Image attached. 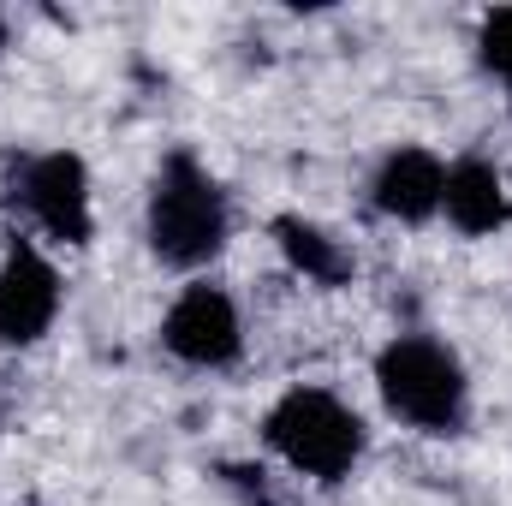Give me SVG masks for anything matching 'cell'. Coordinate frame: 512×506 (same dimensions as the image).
I'll list each match as a JSON object with an SVG mask.
<instances>
[{"instance_id": "1", "label": "cell", "mask_w": 512, "mask_h": 506, "mask_svg": "<svg viewBox=\"0 0 512 506\" xmlns=\"http://www.w3.org/2000/svg\"><path fill=\"white\" fill-rule=\"evenodd\" d=\"M227 239H233L227 185L209 173L203 155L167 149L155 179H149V197H143V245H149V256L161 268H173V274H197V268H209L227 251Z\"/></svg>"}, {"instance_id": "2", "label": "cell", "mask_w": 512, "mask_h": 506, "mask_svg": "<svg viewBox=\"0 0 512 506\" xmlns=\"http://www.w3.org/2000/svg\"><path fill=\"white\" fill-rule=\"evenodd\" d=\"M262 441H268V453H274L286 471H298V477H310V483H322V489L346 483V477L364 465V453H370L364 417H358L334 387H316V381L286 387V393L262 411Z\"/></svg>"}, {"instance_id": "3", "label": "cell", "mask_w": 512, "mask_h": 506, "mask_svg": "<svg viewBox=\"0 0 512 506\" xmlns=\"http://www.w3.org/2000/svg\"><path fill=\"white\" fill-rule=\"evenodd\" d=\"M376 393L417 435H465L471 423V370L435 334H393L376 352Z\"/></svg>"}, {"instance_id": "4", "label": "cell", "mask_w": 512, "mask_h": 506, "mask_svg": "<svg viewBox=\"0 0 512 506\" xmlns=\"http://www.w3.org/2000/svg\"><path fill=\"white\" fill-rule=\"evenodd\" d=\"M6 209H18L48 245L84 251L96 239V185L78 149H24L6 161Z\"/></svg>"}, {"instance_id": "5", "label": "cell", "mask_w": 512, "mask_h": 506, "mask_svg": "<svg viewBox=\"0 0 512 506\" xmlns=\"http://www.w3.org/2000/svg\"><path fill=\"white\" fill-rule=\"evenodd\" d=\"M161 352L185 370H233L245 352V316L227 286L191 280L161 316Z\"/></svg>"}, {"instance_id": "6", "label": "cell", "mask_w": 512, "mask_h": 506, "mask_svg": "<svg viewBox=\"0 0 512 506\" xmlns=\"http://www.w3.org/2000/svg\"><path fill=\"white\" fill-rule=\"evenodd\" d=\"M60 304H66V280H60L54 256L18 233L0 256V346L24 352V346L48 340L60 322Z\"/></svg>"}, {"instance_id": "7", "label": "cell", "mask_w": 512, "mask_h": 506, "mask_svg": "<svg viewBox=\"0 0 512 506\" xmlns=\"http://www.w3.org/2000/svg\"><path fill=\"white\" fill-rule=\"evenodd\" d=\"M441 191H447V161L423 143H393L376 173H370V209L399 227H423L441 215Z\"/></svg>"}, {"instance_id": "8", "label": "cell", "mask_w": 512, "mask_h": 506, "mask_svg": "<svg viewBox=\"0 0 512 506\" xmlns=\"http://www.w3.org/2000/svg\"><path fill=\"white\" fill-rule=\"evenodd\" d=\"M441 215L453 233L465 239H495L512 227V191L507 173L489 155H459L447 161V191H441Z\"/></svg>"}, {"instance_id": "9", "label": "cell", "mask_w": 512, "mask_h": 506, "mask_svg": "<svg viewBox=\"0 0 512 506\" xmlns=\"http://www.w3.org/2000/svg\"><path fill=\"white\" fill-rule=\"evenodd\" d=\"M268 239H274V251L286 256L292 274H304V280L322 286V292H340V286L358 280V256L346 251L328 227H316V221H304V215H274V221H268Z\"/></svg>"}, {"instance_id": "10", "label": "cell", "mask_w": 512, "mask_h": 506, "mask_svg": "<svg viewBox=\"0 0 512 506\" xmlns=\"http://www.w3.org/2000/svg\"><path fill=\"white\" fill-rule=\"evenodd\" d=\"M477 66L507 90L512 102V6H495L477 18Z\"/></svg>"}, {"instance_id": "11", "label": "cell", "mask_w": 512, "mask_h": 506, "mask_svg": "<svg viewBox=\"0 0 512 506\" xmlns=\"http://www.w3.org/2000/svg\"><path fill=\"white\" fill-rule=\"evenodd\" d=\"M221 483H227V489H239V495H245V506H274L262 465H221Z\"/></svg>"}, {"instance_id": "12", "label": "cell", "mask_w": 512, "mask_h": 506, "mask_svg": "<svg viewBox=\"0 0 512 506\" xmlns=\"http://www.w3.org/2000/svg\"><path fill=\"white\" fill-rule=\"evenodd\" d=\"M12 48V24H6V12H0V54Z\"/></svg>"}]
</instances>
